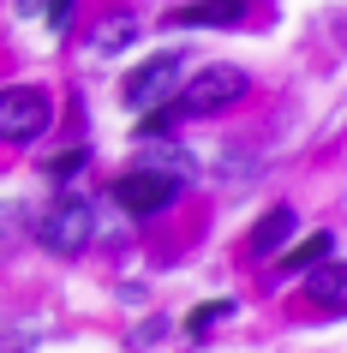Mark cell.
Returning <instances> with one entry per match:
<instances>
[{
    "label": "cell",
    "instance_id": "10",
    "mask_svg": "<svg viewBox=\"0 0 347 353\" xmlns=\"http://www.w3.org/2000/svg\"><path fill=\"white\" fill-rule=\"evenodd\" d=\"M132 37H138V24H132V19H102V30H96V54H114V48H126Z\"/></svg>",
    "mask_w": 347,
    "mask_h": 353
},
{
    "label": "cell",
    "instance_id": "8",
    "mask_svg": "<svg viewBox=\"0 0 347 353\" xmlns=\"http://www.w3.org/2000/svg\"><path fill=\"white\" fill-rule=\"evenodd\" d=\"M246 12V0H204V6H186L180 24H234Z\"/></svg>",
    "mask_w": 347,
    "mask_h": 353
},
{
    "label": "cell",
    "instance_id": "12",
    "mask_svg": "<svg viewBox=\"0 0 347 353\" xmlns=\"http://www.w3.org/2000/svg\"><path fill=\"white\" fill-rule=\"evenodd\" d=\"M324 252H329V234H311V245H299V252H293V270H311V263H317V258H324Z\"/></svg>",
    "mask_w": 347,
    "mask_h": 353
},
{
    "label": "cell",
    "instance_id": "14",
    "mask_svg": "<svg viewBox=\"0 0 347 353\" xmlns=\"http://www.w3.org/2000/svg\"><path fill=\"white\" fill-rule=\"evenodd\" d=\"M24 12H37V0H24Z\"/></svg>",
    "mask_w": 347,
    "mask_h": 353
},
{
    "label": "cell",
    "instance_id": "3",
    "mask_svg": "<svg viewBox=\"0 0 347 353\" xmlns=\"http://www.w3.org/2000/svg\"><path fill=\"white\" fill-rule=\"evenodd\" d=\"M239 96H246V72H239V66H210V72H198V78L180 90V108H174V114H192V120H204V114L234 108Z\"/></svg>",
    "mask_w": 347,
    "mask_h": 353
},
{
    "label": "cell",
    "instance_id": "4",
    "mask_svg": "<svg viewBox=\"0 0 347 353\" xmlns=\"http://www.w3.org/2000/svg\"><path fill=\"white\" fill-rule=\"evenodd\" d=\"M174 180H168V174H156V168H132V174H120V180H114V204L120 210H132V216H156V210H168L174 204Z\"/></svg>",
    "mask_w": 347,
    "mask_h": 353
},
{
    "label": "cell",
    "instance_id": "2",
    "mask_svg": "<svg viewBox=\"0 0 347 353\" xmlns=\"http://www.w3.org/2000/svg\"><path fill=\"white\" fill-rule=\"evenodd\" d=\"M48 120H54V108H48V96L37 84L0 90V144H37L48 132Z\"/></svg>",
    "mask_w": 347,
    "mask_h": 353
},
{
    "label": "cell",
    "instance_id": "11",
    "mask_svg": "<svg viewBox=\"0 0 347 353\" xmlns=\"http://www.w3.org/2000/svg\"><path fill=\"white\" fill-rule=\"evenodd\" d=\"M228 312H234L228 299H216V305H198V312H192V335H210V323H221Z\"/></svg>",
    "mask_w": 347,
    "mask_h": 353
},
{
    "label": "cell",
    "instance_id": "5",
    "mask_svg": "<svg viewBox=\"0 0 347 353\" xmlns=\"http://www.w3.org/2000/svg\"><path fill=\"white\" fill-rule=\"evenodd\" d=\"M174 84H180V54H156L126 78V102L132 108H162Z\"/></svg>",
    "mask_w": 347,
    "mask_h": 353
},
{
    "label": "cell",
    "instance_id": "9",
    "mask_svg": "<svg viewBox=\"0 0 347 353\" xmlns=\"http://www.w3.org/2000/svg\"><path fill=\"white\" fill-rule=\"evenodd\" d=\"M144 168L168 174L174 186H186V174H192V156H186V150H156V156H144Z\"/></svg>",
    "mask_w": 347,
    "mask_h": 353
},
{
    "label": "cell",
    "instance_id": "6",
    "mask_svg": "<svg viewBox=\"0 0 347 353\" xmlns=\"http://www.w3.org/2000/svg\"><path fill=\"white\" fill-rule=\"evenodd\" d=\"M306 281H311V305H317V312H329V317L347 312V270L329 258V252L306 270Z\"/></svg>",
    "mask_w": 347,
    "mask_h": 353
},
{
    "label": "cell",
    "instance_id": "7",
    "mask_svg": "<svg viewBox=\"0 0 347 353\" xmlns=\"http://www.w3.org/2000/svg\"><path fill=\"white\" fill-rule=\"evenodd\" d=\"M288 234H293V210H288V204H275L270 216L252 228V252H275V245L288 240Z\"/></svg>",
    "mask_w": 347,
    "mask_h": 353
},
{
    "label": "cell",
    "instance_id": "1",
    "mask_svg": "<svg viewBox=\"0 0 347 353\" xmlns=\"http://www.w3.org/2000/svg\"><path fill=\"white\" fill-rule=\"evenodd\" d=\"M96 234V216L84 198H54V204L37 216V240L48 245V252H60V258H78L84 245H90Z\"/></svg>",
    "mask_w": 347,
    "mask_h": 353
},
{
    "label": "cell",
    "instance_id": "13",
    "mask_svg": "<svg viewBox=\"0 0 347 353\" xmlns=\"http://www.w3.org/2000/svg\"><path fill=\"white\" fill-rule=\"evenodd\" d=\"M78 168H84V150H66V156H54V162H48V174H54V180H72Z\"/></svg>",
    "mask_w": 347,
    "mask_h": 353
}]
</instances>
